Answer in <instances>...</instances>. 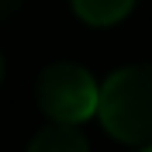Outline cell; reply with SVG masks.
<instances>
[{
  "mask_svg": "<svg viewBox=\"0 0 152 152\" xmlns=\"http://www.w3.org/2000/svg\"><path fill=\"white\" fill-rule=\"evenodd\" d=\"M97 118L118 142L152 145V62L107 76L97 97Z\"/></svg>",
  "mask_w": 152,
  "mask_h": 152,
  "instance_id": "obj_1",
  "label": "cell"
},
{
  "mask_svg": "<svg viewBox=\"0 0 152 152\" xmlns=\"http://www.w3.org/2000/svg\"><path fill=\"white\" fill-rule=\"evenodd\" d=\"M35 97L38 107L52 118V124H80L90 114H97L100 86L76 62H52L38 76Z\"/></svg>",
  "mask_w": 152,
  "mask_h": 152,
  "instance_id": "obj_2",
  "label": "cell"
},
{
  "mask_svg": "<svg viewBox=\"0 0 152 152\" xmlns=\"http://www.w3.org/2000/svg\"><path fill=\"white\" fill-rule=\"evenodd\" d=\"M28 152H90V142L76 124H48L31 138Z\"/></svg>",
  "mask_w": 152,
  "mask_h": 152,
  "instance_id": "obj_3",
  "label": "cell"
},
{
  "mask_svg": "<svg viewBox=\"0 0 152 152\" xmlns=\"http://www.w3.org/2000/svg\"><path fill=\"white\" fill-rule=\"evenodd\" d=\"M132 7H135V0H73V10L86 24H97V28L118 24Z\"/></svg>",
  "mask_w": 152,
  "mask_h": 152,
  "instance_id": "obj_4",
  "label": "cell"
},
{
  "mask_svg": "<svg viewBox=\"0 0 152 152\" xmlns=\"http://www.w3.org/2000/svg\"><path fill=\"white\" fill-rule=\"evenodd\" d=\"M21 4H24V0H0V21H4V18H10V14L21 7Z\"/></svg>",
  "mask_w": 152,
  "mask_h": 152,
  "instance_id": "obj_5",
  "label": "cell"
},
{
  "mask_svg": "<svg viewBox=\"0 0 152 152\" xmlns=\"http://www.w3.org/2000/svg\"><path fill=\"white\" fill-rule=\"evenodd\" d=\"M0 80H4V56H0Z\"/></svg>",
  "mask_w": 152,
  "mask_h": 152,
  "instance_id": "obj_6",
  "label": "cell"
},
{
  "mask_svg": "<svg viewBox=\"0 0 152 152\" xmlns=\"http://www.w3.org/2000/svg\"><path fill=\"white\" fill-rule=\"evenodd\" d=\"M138 152H152V145H145V149H138Z\"/></svg>",
  "mask_w": 152,
  "mask_h": 152,
  "instance_id": "obj_7",
  "label": "cell"
}]
</instances>
